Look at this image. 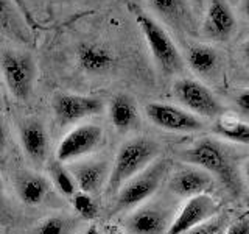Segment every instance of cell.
Wrapping results in <instances>:
<instances>
[{"label":"cell","instance_id":"obj_1","mask_svg":"<svg viewBox=\"0 0 249 234\" xmlns=\"http://www.w3.org/2000/svg\"><path fill=\"white\" fill-rule=\"evenodd\" d=\"M181 159L204 169L212 176L218 178L231 194L240 195L243 191L238 162L231 148L221 140L213 137L195 140L181 152Z\"/></svg>","mask_w":249,"mask_h":234},{"label":"cell","instance_id":"obj_2","mask_svg":"<svg viewBox=\"0 0 249 234\" xmlns=\"http://www.w3.org/2000/svg\"><path fill=\"white\" fill-rule=\"evenodd\" d=\"M159 153L160 145L148 137H134L122 144L105 186L106 195L112 197L124 181H128L146 166H150Z\"/></svg>","mask_w":249,"mask_h":234},{"label":"cell","instance_id":"obj_3","mask_svg":"<svg viewBox=\"0 0 249 234\" xmlns=\"http://www.w3.org/2000/svg\"><path fill=\"white\" fill-rule=\"evenodd\" d=\"M170 161L167 159H154L150 166H146L142 172L124 181L114 197V205L111 206V214L126 213L134 209L151 197L159 189L160 183L168 174Z\"/></svg>","mask_w":249,"mask_h":234},{"label":"cell","instance_id":"obj_4","mask_svg":"<svg viewBox=\"0 0 249 234\" xmlns=\"http://www.w3.org/2000/svg\"><path fill=\"white\" fill-rule=\"evenodd\" d=\"M137 25L142 30L160 72L167 77L181 74L185 69V61L165 28L145 13L137 14Z\"/></svg>","mask_w":249,"mask_h":234},{"label":"cell","instance_id":"obj_5","mask_svg":"<svg viewBox=\"0 0 249 234\" xmlns=\"http://www.w3.org/2000/svg\"><path fill=\"white\" fill-rule=\"evenodd\" d=\"M3 80L13 96L25 101L28 100L36 80V62L30 53L5 52L0 57Z\"/></svg>","mask_w":249,"mask_h":234},{"label":"cell","instance_id":"obj_6","mask_svg":"<svg viewBox=\"0 0 249 234\" xmlns=\"http://www.w3.org/2000/svg\"><path fill=\"white\" fill-rule=\"evenodd\" d=\"M173 97L187 111L199 117H218L224 106L206 84L192 78H179L173 84Z\"/></svg>","mask_w":249,"mask_h":234},{"label":"cell","instance_id":"obj_7","mask_svg":"<svg viewBox=\"0 0 249 234\" xmlns=\"http://www.w3.org/2000/svg\"><path fill=\"white\" fill-rule=\"evenodd\" d=\"M145 114L156 127L175 133H196L204 128V122L199 116L187 111L185 108L153 101L145 106Z\"/></svg>","mask_w":249,"mask_h":234},{"label":"cell","instance_id":"obj_8","mask_svg":"<svg viewBox=\"0 0 249 234\" xmlns=\"http://www.w3.org/2000/svg\"><path fill=\"white\" fill-rule=\"evenodd\" d=\"M103 142V130L98 125L83 123L62 137L56 150V161L72 162L93 153Z\"/></svg>","mask_w":249,"mask_h":234},{"label":"cell","instance_id":"obj_9","mask_svg":"<svg viewBox=\"0 0 249 234\" xmlns=\"http://www.w3.org/2000/svg\"><path fill=\"white\" fill-rule=\"evenodd\" d=\"M103 101L98 97L78 94H56L53 97V111L61 125H73L103 111Z\"/></svg>","mask_w":249,"mask_h":234},{"label":"cell","instance_id":"obj_10","mask_svg":"<svg viewBox=\"0 0 249 234\" xmlns=\"http://www.w3.org/2000/svg\"><path fill=\"white\" fill-rule=\"evenodd\" d=\"M213 187V176L193 164L178 167L168 178V191L179 198H192Z\"/></svg>","mask_w":249,"mask_h":234},{"label":"cell","instance_id":"obj_11","mask_svg":"<svg viewBox=\"0 0 249 234\" xmlns=\"http://www.w3.org/2000/svg\"><path fill=\"white\" fill-rule=\"evenodd\" d=\"M189 201L179 211V214L171 220L168 230L165 234H184L193 226H196L207 218L216 215L218 213V203L209 197L207 194L195 195L192 198H187Z\"/></svg>","mask_w":249,"mask_h":234},{"label":"cell","instance_id":"obj_12","mask_svg":"<svg viewBox=\"0 0 249 234\" xmlns=\"http://www.w3.org/2000/svg\"><path fill=\"white\" fill-rule=\"evenodd\" d=\"M170 223V211L167 208L145 205L124 217L123 228L126 234H165Z\"/></svg>","mask_w":249,"mask_h":234},{"label":"cell","instance_id":"obj_13","mask_svg":"<svg viewBox=\"0 0 249 234\" xmlns=\"http://www.w3.org/2000/svg\"><path fill=\"white\" fill-rule=\"evenodd\" d=\"M237 25L235 16L228 0H209L202 20V33L213 41L229 39Z\"/></svg>","mask_w":249,"mask_h":234},{"label":"cell","instance_id":"obj_14","mask_svg":"<svg viewBox=\"0 0 249 234\" xmlns=\"http://www.w3.org/2000/svg\"><path fill=\"white\" fill-rule=\"evenodd\" d=\"M67 169L72 174L76 187H80V191L92 195L100 192L106 186L109 172H111V166L105 159L75 162L70 164Z\"/></svg>","mask_w":249,"mask_h":234},{"label":"cell","instance_id":"obj_15","mask_svg":"<svg viewBox=\"0 0 249 234\" xmlns=\"http://www.w3.org/2000/svg\"><path fill=\"white\" fill-rule=\"evenodd\" d=\"M20 144L27 158L33 164H42L49 153V136L44 128V125L36 120H25L20 127Z\"/></svg>","mask_w":249,"mask_h":234},{"label":"cell","instance_id":"obj_16","mask_svg":"<svg viewBox=\"0 0 249 234\" xmlns=\"http://www.w3.org/2000/svg\"><path fill=\"white\" fill-rule=\"evenodd\" d=\"M0 31L22 44L31 42L28 23L13 0H0Z\"/></svg>","mask_w":249,"mask_h":234},{"label":"cell","instance_id":"obj_17","mask_svg":"<svg viewBox=\"0 0 249 234\" xmlns=\"http://www.w3.org/2000/svg\"><path fill=\"white\" fill-rule=\"evenodd\" d=\"M109 117L117 131L128 133L139 127L140 116L139 108L134 98L126 96V94H119L111 100L109 105Z\"/></svg>","mask_w":249,"mask_h":234},{"label":"cell","instance_id":"obj_18","mask_svg":"<svg viewBox=\"0 0 249 234\" xmlns=\"http://www.w3.org/2000/svg\"><path fill=\"white\" fill-rule=\"evenodd\" d=\"M76 61L84 72L88 74H103L112 69L115 64L114 55L109 52L106 47H101L98 44H83L76 50Z\"/></svg>","mask_w":249,"mask_h":234},{"label":"cell","instance_id":"obj_19","mask_svg":"<svg viewBox=\"0 0 249 234\" xmlns=\"http://www.w3.org/2000/svg\"><path fill=\"white\" fill-rule=\"evenodd\" d=\"M187 64L196 75L210 77L220 67V55L209 44H190L187 47Z\"/></svg>","mask_w":249,"mask_h":234},{"label":"cell","instance_id":"obj_20","mask_svg":"<svg viewBox=\"0 0 249 234\" xmlns=\"http://www.w3.org/2000/svg\"><path fill=\"white\" fill-rule=\"evenodd\" d=\"M19 198L30 206L41 205L50 192V184L47 178L37 174H22L16 183Z\"/></svg>","mask_w":249,"mask_h":234},{"label":"cell","instance_id":"obj_21","mask_svg":"<svg viewBox=\"0 0 249 234\" xmlns=\"http://www.w3.org/2000/svg\"><path fill=\"white\" fill-rule=\"evenodd\" d=\"M213 131L218 136H221L228 140H232V142L243 144V145H248V142H249L248 123L240 120L237 116L229 114V113H223L216 117Z\"/></svg>","mask_w":249,"mask_h":234},{"label":"cell","instance_id":"obj_22","mask_svg":"<svg viewBox=\"0 0 249 234\" xmlns=\"http://www.w3.org/2000/svg\"><path fill=\"white\" fill-rule=\"evenodd\" d=\"M78 226H80V220L75 217L50 215L36 225L33 234H73Z\"/></svg>","mask_w":249,"mask_h":234},{"label":"cell","instance_id":"obj_23","mask_svg":"<svg viewBox=\"0 0 249 234\" xmlns=\"http://www.w3.org/2000/svg\"><path fill=\"white\" fill-rule=\"evenodd\" d=\"M148 3L156 14L171 25H179L185 18V0H148Z\"/></svg>","mask_w":249,"mask_h":234},{"label":"cell","instance_id":"obj_24","mask_svg":"<svg viewBox=\"0 0 249 234\" xmlns=\"http://www.w3.org/2000/svg\"><path fill=\"white\" fill-rule=\"evenodd\" d=\"M49 174L52 178V183L56 189L62 194V195H67V197H72V195L76 192V184H75V179L72 176V174L69 172L67 167H64V164L59 162V161H52L50 166H49Z\"/></svg>","mask_w":249,"mask_h":234},{"label":"cell","instance_id":"obj_25","mask_svg":"<svg viewBox=\"0 0 249 234\" xmlns=\"http://www.w3.org/2000/svg\"><path fill=\"white\" fill-rule=\"evenodd\" d=\"M72 205L75 211L84 220H93L98 215V203L93 200L92 194L88 192H75L72 195Z\"/></svg>","mask_w":249,"mask_h":234},{"label":"cell","instance_id":"obj_26","mask_svg":"<svg viewBox=\"0 0 249 234\" xmlns=\"http://www.w3.org/2000/svg\"><path fill=\"white\" fill-rule=\"evenodd\" d=\"M184 234H224V218L213 215Z\"/></svg>","mask_w":249,"mask_h":234},{"label":"cell","instance_id":"obj_27","mask_svg":"<svg viewBox=\"0 0 249 234\" xmlns=\"http://www.w3.org/2000/svg\"><path fill=\"white\" fill-rule=\"evenodd\" d=\"M224 234H249V217L243 214L235 223H232Z\"/></svg>","mask_w":249,"mask_h":234},{"label":"cell","instance_id":"obj_28","mask_svg":"<svg viewBox=\"0 0 249 234\" xmlns=\"http://www.w3.org/2000/svg\"><path fill=\"white\" fill-rule=\"evenodd\" d=\"M235 103L240 108V111L243 114H248L249 111V92L246 89H243L240 94H237L235 97Z\"/></svg>","mask_w":249,"mask_h":234},{"label":"cell","instance_id":"obj_29","mask_svg":"<svg viewBox=\"0 0 249 234\" xmlns=\"http://www.w3.org/2000/svg\"><path fill=\"white\" fill-rule=\"evenodd\" d=\"M13 2L16 3V6L19 8V11L22 13L23 18H25V20H27V23H28V27L35 28V27H36L35 19H33V16H31V14L28 13V8H27L25 2H23V0H13Z\"/></svg>","mask_w":249,"mask_h":234},{"label":"cell","instance_id":"obj_30","mask_svg":"<svg viewBox=\"0 0 249 234\" xmlns=\"http://www.w3.org/2000/svg\"><path fill=\"white\" fill-rule=\"evenodd\" d=\"M5 214H6V198H5L2 178H0V217H3Z\"/></svg>","mask_w":249,"mask_h":234},{"label":"cell","instance_id":"obj_31","mask_svg":"<svg viewBox=\"0 0 249 234\" xmlns=\"http://www.w3.org/2000/svg\"><path fill=\"white\" fill-rule=\"evenodd\" d=\"M5 140H6V133H5L3 122H2V119H0V148L5 145Z\"/></svg>","mask_w":249,"mask_h":234},{"label":"cell","instance_id":"obj_32","mask_svg":"<svg viewBox=\"0 0 249 234\" xmlns=\"http://www.w3.org/2000/svg\"><path fill=\"white\" fill-rule=\"evenodd\" d=\"M83 234H100V233H98V230L95 228V226H90V228H88Z\"/></svg>","mask_w":249,"mask_h":234},{"label":"cell","instance_id":"obj_33","mask_svg":"<svg viewBox=\"0 0 249 234\" xmlns=\"http://www.w3.org/2000/svg\"><path fill=\"white\" fill-rule=\"evenodd\" d=\"M192 2H193V6L196 8V10H199V8L204 5V0H192Z\"/></svg>","mask_w":249,"mask_h":234},{"label":"cell","instance_id":"obj_34","mask_svg":"<svg viewBox=\"0 0 249 234\" xmlns=\"http://www.w3.org/2000/svg\"><path fill=\"white\" fill-rule=\"evenodd\" d=\"M109 234H126V233H122V231H111Z\"/></svg>","mask_w":249,"mask_h":234},{"label":"cell","instance_id":"obj_35","mask_svg":"<svg viewBox=\"0 0 249 234\" xmlns=\"http://www.w3.org/2000/svg\"><path fill=\"white\" fill-rule=\"evenodd\" d=\"M0 109H2V92H0Z\"/></svg>","mask_w":249,"mask_h":234}]
</instances>
